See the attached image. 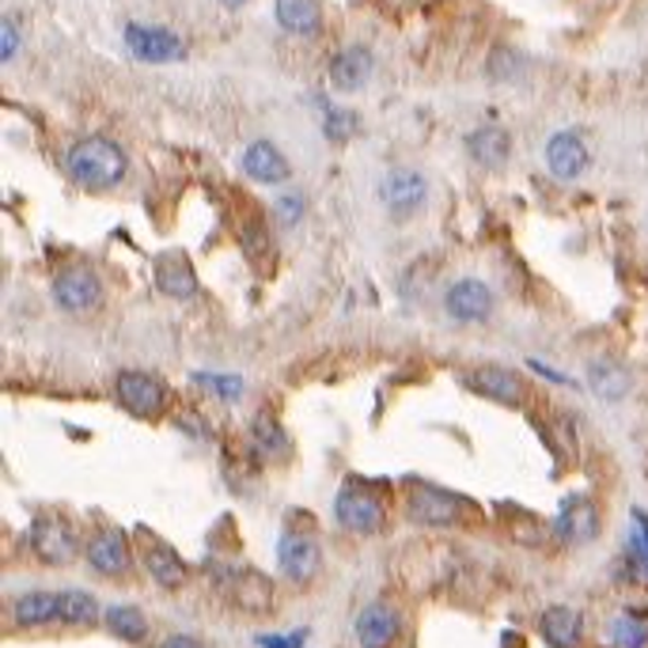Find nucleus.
Here are the masks:
<instances>
[{
    "instance_id": "obj_1",
    "label": "nucleus",
    "mask_w": 648,
    "mask_h": 648,
    "mask_svg": "<svg viewBox=\"0 0 648 648\" xmlns=\"http://www.w3.org/2000/svg\"><path fill=\"white\" fill-rule=\"evenodd\" d=\"M65 167H69V175L80 182V187L107 190V187H118V182L125 179V167H130V159H125V152L118 148L115 141L84 137V141H76L65 152Z\"/></svg>"
},
{
    "instance_id": "obj_2",
    "label": "nucleus",
    "mask_w": 648,
    "mask_h": 648,
    "mask_svg": "<svg viewBox=\"0 0 648 648\" xmlns=\"http://www.w3.org/2000/svg\"><path fill=\"white\" fill-rule=\"evenodd\" d=\"M31 550L35 557H43L46 565H69L80 550L76 527L61 516H38L31 524Z\"/></svg>"
},
{
    "instance_id": "obj_3",
    "label": "nucleus",
    "mask_w": 648,
    "mask_h": 648,
    "mask_svg": "<svg viewBox=\"0 0 648 648\" xmlns=\"http://www.w3.org/2000/svg\"><path fill=\"white\" fill-rule=\"evenodd\" d=\"M334 516L346 531L353 535H375L387 519V504H383L375 493L360 490V485H346L334 501Z\"/></svg>"
},
{
    "instance_id": "obj_4",
    "label": "nucleus",
    "mask_w": 648,
    "mask_h": 648,
    "mask_svg": "<svg viewBox=\"0 0 648 648\" xmlns=\"http://www.w3.org/2000/svg\"><path fill=\"white\" fill-rule=\"evenodd\" d=\"M467 508H475V504H467L447 490H432V485H418V490L410 493V504H406L410 519H418V524H425V527L463 524V519H467Z\"/></svg>"
},
{
    "instance_id": "obj_5",
    "label": "nucleus",
    "mask_w": 648,
    "mask_h": 648,
    "mask_svg": "<svg viewBox=\"0 0 648 648\" xmlns=\"http://www.w3.org/2000/svg\"><path fill=\"white\" fill-rule=\"evenodd\" d=\"M118 398H122V406L130 413H137V418H159V413L167 410V387L156 380V375L148 372H122L115 383Z\"/></svg>"
},
{
    "instance_id": "obj_6",
    "label": "nucleus",
    "mask_w": 648,
    "mask_h": 648,
    "mask_svg": "<svg viewBox=\"0 0 648 648\" xmlns=\"http://www.w3.org/2000/svg\"><path fill=\"white\" fill-rule=\"evenodd\" d=\"M125 46L137 61H148V65H164V61H179L187 53L182 38L167 27H144V23H130L125 27Z\"/></svg>"
},
{
    "instance_id": "obj_7",
    "label": "nucleus",
    "mask_w": 648,
    "mask_h": 648,
    "mask_svg": "<svg viewBox=\"0 0 648 648\" xmlns=\"http://www.w3.org/2000/svg\"><path fill=\"white\" fill-rule=\"evenodd\" d=\"M380 197L395 216H410L425 205L429 182H425V175L413 171V167H395V171H387V179L380 182Z\"/></svg>"
},
{
    "instance_id": "obj_8",
    "label": "nucleus",
    "mask_w": 648,
    "mask_h": 648,
    "mask_svg": "<svg viewBox=\"0 0 648 648\" xmlns=\"http://www.w3.org/2000/svg\"><path fill=\"white\" fill-rule=\"evenodd\" d=\"M444 311L455 319V323H485L493 315V292L485 281L478 277H463L447 288L444 296Z\"/></svg>"
},
{
    "instance_id": "obj_9",
    "label": "nucleus",
    "mask_w": 648,
    "mask_h": 648,
    "mask_svg": "<svg viewBox=\"0 0 648 648\" xmlns=\"http://www.w3.org/2000/svg\"><path fill=\"white\" fill-rule=\"evenodd\" d=\"M277 565L292 584H311L323 565V550L311 535H296L288 531L281 542H277Z\"/></svg>"
},
{
    "instance_id": "obj_10",
    "label": "nucleus",
    "mask_w": 648,
    "mask_h": 648,
    "mask_svg": "<svg viewBox=\"0 0 648 648\" xmlns=\"http://www.w3.org/2000/svg\"><path fill=\"white\" fill-rule=\"evenodd\" d=\"M467 387L478 391L482 398H493V403H504V406H519L527 398L524 380H519L512 368H501V364L475 368V372L467 375Z\"/></svg>"
},
{
    "instance_id": "obj_11",
    "label": "nucleus",
    "mask_w": 648,
    "mask_h": 648,
    "mask_svg": "<svg viewBox=\"0 0 648 648\" xmlns=\"http://www.w3.org/2000/svg\"><path fill=\"white\" fill-rule=\"evenodd\" d=\"M53 300L65 311H92L103 300V285L87 266H72L53 281Z\"/></svg>"
},
{
    "instance_id": "obj_12",
    "label": "nucleus",
    "mask_w": 648,
    "mask_h": 648,
    "mask_svg": "<svg viewBox=\"0 0 648 648\" xmlns=\"http://www.w3.org/2000/svg\"><path fill=\"white\" fill-rule=\"evenodd\" d=\"M588 144L580 141V133H573V130H565V133H554L547 144V167H550V175L554 179H562V182H573V179H580L584 171H588Z\"/></svg>"
},
{
    "instance_id": "obj_13",
    "label": "nucleus",
    "mask_w": 648,
    "mask_h": 648,
    "mask_svg": "<svg viewBox=\"0 0 648 648\" xmlns=\"http://www.w3.org/2000/svg\"><path fill=\"white\" fill-rule=\"evenodd\" d=\"M84 557H87V565H92L95 573H103V576H122L125 569H130V542H125L122 531L107 527V531H99L92 542H87Z\"/></svg>"
},
{
    "instance_id": "obj_14",
    "label": "nucleus",
    "mask_w": 648,
    "mask_h": 648,
    "mask_svg": "<svg viewBox=\"0 0 648 648\" xmlns=\"http://www.w3.org/2000/svg\"><path fill=\"white\" fill-rule=\"evenodd\" d=\"M398 629H403V622H398L395 607H387V603H368L364 611L357 614L360 648H391L398 637Z\"/></svg>"
},
{
    "instance_id": "obj_15",
    "label": "nucleus",
    "mask_w": 648,
    "mask_h": 648,
    "mask_svg": "<svg viewBox=\"0 0 648 648\" xmlns=\"http://www.w3.org/2000/svg\"><path fill=\"white\" fill-rule=\"evenodd\" d=\"M557 535H562L565 542H573V547H580V542H591L599 535V512L591 501L584 497H569L562 504V512H557Z\"/></svg>"
},
{
    "instance_id": "obj_16",
    "label": "nucleus",
    "mask_w": 648,
    "mask_h": 648,
    "mask_svg": "<svg viewBox=\"0 0 648 648\" xmlns=\"http://www.w3.org/2000/svg\"><path fill=\"white\" fill-rule=\"evenodd\" d=\"M372 65L375 61L368 46H349V50H341L338 58L331 61V84L338 87V92H357V87L368 84Z\"/></svg>"
},
{
    "instance_id": "obj_17",
    "label": "nucleus",
    "mask_w": 648,
    "mask_h": 648,
    "mask_svg": "<svg viewBox=\"0 0 648 648\" xmlns=\"http://www.w3.org/2000/svg\"><path fill=\"white\" fill-rule=\"evenodd\" d=\"M243 171L251 175L254 182H266V187H274V182L288 179V171H292V167H288V159L269 141H254V144H247V152H243Z\"/></svg>"
},
{
    "instance_id": "obj_18",
    "label": "nucleus",
    "mask_w": 648,
    "mask_h": 648,
    "mask_svg": "<svg viewBox=\"0 0 648 648\" xmlns=\"http://www.w3.org/2000/svg\"><path fill=\"white\" fill-rule=\"evenodd\" d=\"M141 557H144V569H148V576L159 588H182V584H187V576H190L187 562H182L167 542H148Z\"/></svg>"
},
{
    "instance_id": "obj_19",
    "label": "nucleus",
    "mask_w": 648,
    "mask_h": 648,
    "mask_svg": "<svg viewBox=\"0 0 648 648\" xmlns=\"http://www.w3.org/2000/svg\"><path fill=\"white\" fill-rule=\"evenodd\" d=\"M12 619L27 629L61 622V591H27L12 603Z\"/></svg>"
},
{
    "instance_id": "obj_20",
    "label": "nucleus",
    "mask_w": 648,
    "mask_h": 648,
    "mask_svg": "<svg viewBox=\"0 0 648 648\" xmlns=\"http://www.w3.org/2000/svg\"><path fill=\"white\" fill-rule=\"evenodd\" d=\"M156 285H159V292L175 296V300H190V296L197 292L194 266H190L182 254H164V259L156 262Z\"/></svg>"
},
{
    "instance_id": "obj_21",
    "label": "nucleus",
    "mask_w": 648,
    "mask_h": 648,
    "mask_svg": "<svg viewBox=\"0 0 648 648\" xmlns=\"http://www.w3.org/2000/svg\"><path fill=\"white\" fill-rule=\"evenodd\" d=\"M467 148H470V159H475L478 167H501L504 159H508L512 152V137L501 130V125H482V130H475L467 137Z\"/></svg>"
},
{
    "instance_id": "obj_22",
    "label": "nucleus",
    "mask_w": 648,
    "mask_h": 648,
    "mask_svg": "<svg viewBox=\"0 0 648 648\" xmlns=\"http://www.w3.org/2000/svg\"><path fill=\"white\" fill-rule=\"evenodd\" d=\"M277 23L288 31V35H319L323 27V12H319V0H277L274 4Z\"/></svg>"
},
{
    "instance_id": "obj_23",
    "label": "nucleus",
    "mask_w": 648,
    "mask_h": 648,
    "mask_svg": "<svg viewBox=\"0 0 648 648\" xmlns=\"http://www.w3.org/2000/svg\"><path fill=\"white\" fill-rule=\"evenodd\" d=\"M539 629L554 648H576V641H580V614L573 607H547Z\"/></svg>"
},
{
    "instance_id": "obj_24",
    "label": "nucleus",
    "mask_w": 648,
    "mask_h": 648,
    "mask_svg": "<svg viewBox=\"0 0 648 648\" xmlns=\"http://www.w3.org/2000/svg\"><path fill=\"white\" fill-rule=\"evenodd\" d=\"M588 383L603 403H622L629 395V372L614 360H596L588 368Z\"/></svg>"
},
{
    "instance_id": "obj_25",
    "label": "nucleus",
    "mask_w": 648,
    "mask_h": 648,
    "mask_svg": "<svg viewBox=\"0 0 648 648\" xmlns=\"http://www.w3.org/2000/svg\"><path fill=\"white\" fill-rule=\"evenodd\" d=\"M231 599H236L243 611H269L274 603V584L266 580L262 573H239L236 584H231Z\"/></svg>"
},
{
    "instance_id": "obj_26",
    "label": "nucleus",
    "mask_w": 648,
    "mask_h": 648,
    "mask_svg": "<svg viewBox=\"0 0 648 648\" xmlns=\"http://www.w3.org/2000/svg\"><path fill=\"white\" fill-rule=\"evenodd\" d=\"M103 622H107L110 634L122 637V641H144V637H148V619H144V611H137V607H130V603L107 607Z\"/></svg>"
},
{
    "instance_id": "obj_27",
    "label": "nucleus",
    "mask_w": 648,
    "mask_h": 648,
    "mask_svg": "<svg viewBox=\"0 0 648 648\" xmlns=\"http://www.w3.org/2000/svg\"><path fill=\"white\" fill-rule=\"evenodd\" d=\"M99 619H103V611L92 591H80V588L61 591V622H65V626L84 629V626H95Z\"/></svg>"
},
{
    "instance_id": "obj_28",
    "label": "nucleus",
    "mask_w": 648,
    "mask_h": 648,
    "mask_svg": "<svg viewBox=\"0 0 648 648\" xmlns=\"http://www.w3.org/2000/svg\"><path fill=\"white\" fill-rule=\"evenodd\" d=\"M611 641L619 648H648V622L641 614H619L611 622Z\"/></svg>"
},
{
    "instance_id": "obj_29",
    "label": "nucleus",
    "mask_w": 648,
    "mask_h": 648,
    "mask_svg": "<svg viewBox=\"0 0 648 648\" xmlns=\"http://www.w3.org/2000/svg\"><path fill=\"white\" fill-rule=\"evenodd\" d=\"M254 440H259L262 447H269V452H281L285 432L274 421V413H259V418H254Z\"/></svg>"
},
{
    "instance_id": "obj_30",
    "label": "nucleus",
    "mask_w": 648,
    "mask_h": 648,
    "mask_svg": "<svg viewBox=\"0 0 648 648\" xmlns=\"http://www.w3.org/2000/svg\"><path fill=\"white\" fill-rule=\"evenodd\" d=\"M194 383H202V387H213L220 398H239V391H243V380H239V375H213V372H194Z\"/></svg>"
},
{
    "instance_id": "obj_31",
    "label": "nucleus",
    "mask_w": 648,
    "mask_h": 648,
    "mask_svg": "<svg viewBox=\"0 0 648 648\" xmlns=\"http://www.w3.org/2000/svg\"><path fill=\"white\" fill-rule=\"evenodd\" d=\"M353 125H357V118L349 115V110H326V137H334V141H346L349 133H353Z\"/></svg>"
},
{
    "instance_id": "obj_32",
    "label": "nucleus",
    "mask_w": 648,
    "mask_h": 648,
    "mask_svg": "<svg viewBox=\"0 0 648 648\" xmlns=\"http://www.w3.org/2000/svg\"><path fill=\"white\" fill-rule=\"evenodd\" d=\"M303 641H308V629H296V634H285V637H277V634L254 637L259 648H303Z\"/></svg>"
},
{
    "instance_id": "obj_33",
    "label": "nucleus",
    "mask_w": 648,
    "mask_h": 648,
    "mask_svg": "<svg viewBox=\"0 0 648 648\" xmlns=\"http://www.w3.org/2000/svg\"><path fill=\"white\" fill-rule=\"evenodd\" d=\"M634 554L648 569V516L645 512H634Z\"/></svg>"
},
{
    "instance_id": "obj_34",
    "label": "nucleus",
    "mask_w": 648,
    "mask_h": 648,
    "mask_svg": "<svg viewBox=\"0 0 648 648\" xmlns=\"http://www.w3.org/2000/svg\"><path fill=\"white\" fill-rule=\"evenodd\" d=\"M0 43H4V46H0V61L8 65V61L15 58V50H20V31H15L12 20L0 23Z\"/></svg>"
},
{
    "instance_id": "obj_35",
    "label": "nucleus",
    "mask_w": 648,
    "mask_h": 648,
    "mask_svg": "<svg viewBox=\"0 0 648 648\" xmlns=\"http://www.w3.org/2000/svg\"><path fill=\"white\" fill-rule=\"evenodd\" d=\"M277 216H281V224H296L303 216V197L300 194H281L277 197Z\"/></svg>"
},
{
    "instance_id": "obj_36",
    "label": "nucleus",
    "mask_w": 648,
    "mask_h": 648,
    "mask_svg": "<svg viewBox=\"0 0 648 648\" xmlns=\"http://www.w3.org/2000/svg\"><path fill=\"white\" fill-rule=\"evenodd\" d=\"M164 648H205L197 637H187V634H175V637H167Z\"/></svg>"
},
{
    "instance_id": "obj_37",
    "label": "nucleus",
    "mask_w": 648,
    "mask_h": 648,
    "mask_svg": "<svg viewBox=\"0 0 648 648\" xmlns=\"http://www.w3.org/2000/svg\"><path fill=\"white\" fill-rule=\"evenodd\" d=\"M220 4H228V8H239V4H247V0H220Z\"/></svg>"
}]
</instances>
